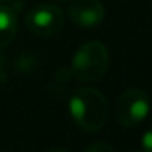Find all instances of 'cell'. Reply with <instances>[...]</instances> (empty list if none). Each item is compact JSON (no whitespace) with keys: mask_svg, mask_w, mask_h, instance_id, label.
<instances>
[{"mask_svg":"<svg viewBox=\"0 0 152 152\" xmlns=\"http://www.w3.org/2000/svg\"><path fill=\"white\" fill-rule=\"evenodd\" d=\"M69 110L81 130L87 133L99 131L107 119V102L106 97L96 88L76 90L69 102Z\"/></svg>","mask_w":152,"mask_h":152,"instance_id":"1","label":"cell"},{"mask_svg":"<svg viewBox=\"0 0 152 152\" xmlns=\"http://www.w3.org/2000/svg\"><path fill=\"white\" fill-rule=\"evenodd\" d=\"M109 67V51L99 42L91 40L82 45L75 54L70 73L78 81L82 82H97L102 79Z\"/></svg>","mask_w":152,"mask_h":152,"instance_id":"2","label":"cell"},{"mask_svg":"<svg viewBox=\"0 0 152 152\" xmlns=\"http://www.w3.org/2000/svg\"><path fill=\"white\" fill-rule=\"evenodd\" d=\"M151 110V100L148 94L137 88H130L124 91L115 109L116 121L124 127H136L148 116Z\"/></svg>","mask_w":152,"mask_h":152,"instance_id":"3","label":"cell"},{"mask_svg":"<svg viewBox=\"0 0 152 152\" xmlns=\"http://www.w3.org/2000/svg\"><path fill=\"white\" fill-rule=\"evenodd\" d=\"M26 26L30 33L39 37H51L63 30L64 14L55 5H39L27 14Z\"/></svg>","mask_w":152,"mask_h":152,"instance_id":"4","label":"cell"},{"mask_svg":"<svg viewBox=\"0 0 152 152\" xmlns=\"http://www.w3.org/2000/svg\"><path fill=\"white\" fill-rule=\"evenodd\" d=\"M69 18L78 27H96L104 18V6L100 0H73L67 8Z\"/></svg>","mask_w":152,"mask_h":152,"instance_id":"5","label":"cell"},{"mask_svg":"<svg viewBox=\"0 0 152 152\" xmlns=\"http://www.w3.org/2000/svg\"><path fill=\"white\" fill-rule=\"evenodd\" d=\"M17 30H18L17 14L11 8L0 5V48H5L14 40Z\"/></svg>","mask_w":152,"mask_h":152,"instance_id":"6","label":"cell"},{"mask_svg":"<svg viewBox=\"0 0 152 152\" xmlns=\"http://www.w3.org/2000/svg\"><path fill=\"white\" fill-rule=\"evenodd\" d=\"M84 152H115V148L109 143H94L85 148Z\"/></svg>","mask_w":152,"mask_h":152,"instance_id":"7","label":"cell"},{"mask_svg":"<svg viewBox=\"0 0 152 152\" xmlns=\"http://www.w3.org/2000/svg\"><path fill=\"white\" fill-rule=\"evenodd\" d=\"M142 146L145 152H152V125L145 131L143 137H142Z\"/></svg>","mask_w":152,"mask_h":152,"instance_id":"8","label":"cell"},{"mask_svg":"<svg viewBox=\"0 0 152 152\" xmlns=\"http://www.w3.org/2000/svg\"><path fill=\"white\" fill-rule=\"evenodd\" d=\"M45 152H69V151L61 149V148H52V149H48V151H45Z\"/></svg>","mask_w":152,"mask_h":152,"instance_id":"9","label":"cell"},{"mask_svg":"<svg viewBox=\"0 0 152 152\" xmlns=\"http://www.w3.org/2000/svg\"><path fill=\"white\" fill-rule=\"evenodd\" d=\"M2 64H3V57L0 55V70H2Z\"/></svg>","mask_w":152,"mask_h":152,"instance_id":"10","label":"cell"},{"mask_svg":"<svg viewBox=\"0 0 152 152\" xmlns=\"http://www.w3.org/2000/svg\"><path fill=\"white\" fill-rule=\"evenodd\" d=\"M0 2H8V0H0Z\"/></svg>","mask_w":152,"mask_h":152,"instance_id":"11","label":"cell"},{"mask_svg":"<svg viewBox=\"0 0 152 152\" xmlns=\"http://www.w3.org/2000/svg\"><path fill=\"white\" fill-rule=\"evenodd\" d=\"M60 2H67V0H60Z\"/></svg>","mask_w":152,"mask_h":152,"instance_id":"12","label":"cell"}]
</instances>
